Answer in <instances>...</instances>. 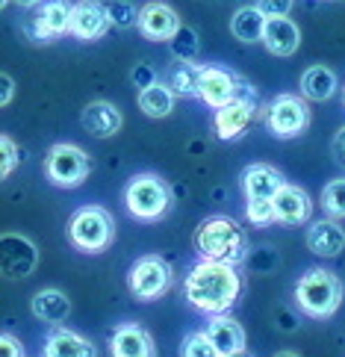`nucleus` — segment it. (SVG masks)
I'll use <instances>...</instances> for the list:
<instances>
[{
  "instance_id": "obj_8",
  "label": "nucleus",
  "mask_w": 345,
  "mask_h": 357,
  "mask_svg": "<svg viewBox=\"0 0 345 357\" xmlns=\"http://www.w3.org/2000/svg\"><path fill=\"white\" fill-rule=\"evenodd\" d=\"M171 287V266L165 263L160 254H145L130 266L127 275V289L136 301H153L165 296Z\"/></svg>"
},
{
  "instance_id": "obj_10",
  "label": "nucleus",
  "mask_w": 345,
  "mask_h": 357,
  "mask_svg": "<svg viewBox=\"0 0 345 357\" xmlns=\"http://www.w3.org/2000/svg\"><path fill=\"white\" fill-rule=\"evenodd\" d=\"M0 266H3L6 280H21L30 278L38 266V248L30 236L6 231L0 236Z\"/></svg>"
},
{
  "instance_id": "obj_42",
  "label": "nucleus",
  "mask_w": 345,
  "mask_h": 357,
  "mask_svg": "<svg viewBox=\"0 0 345 357\" xmlns=\"http://www.w3.org/2000/svg\"><path fill=\"white\" fill-rule=\"evenodd\" d=\"M275 357H301V354H296V351H277Z\"/></svg>"
},
{
  "instance_id": "obj_36",
  "label": "nucleus",
  "mask_w": 345,
  "mask_h": 357,
  "mask_svg": "<svg viewBox=\"0 0 345 357\" xmlns=\"http://www.w3.org/2000/svg\"><path fill=\"white\" fill-rule=\"evenodd\" d=\"M257 6L268 18H277V15H289L292 6H296V0H257Z\"/></svg>"
},
{
  "instance_id": "obj_4",
  "label": "nucleus",
  "mask_w": 345,
  "mask_h": 357,
  "mask_svg": "<svg viewBox=\"0 0 345 357\" xmlns=\"http://www.w3.org/2000/svg\"><path fill=\"white\" fill-rule=\"evenodd\" d=\"M124 204L127 213L139 222H160L171 207V189L160 174L142 172L133 174L130 183L124 189Z\"/></svg>"
},
{
  "instance_id": "obj_13",
  "label": "nucleus",
  "mask_w": 345,
  "mask_h": 357,
  "mask_svg": "<svg viewBox=\"0 0 345 357\" xmlns=\"http://www.w3.org/2000/svg\"><path fill=\"white\" fill-rule=\"evenodd\" d=\"M71 12L74 3L68 0H45L33 15V39L36 42H54L59 36L71 33Z\"/></svg>"
},
{
  "instance_id": "obj_18",
  "label": "nucleus",
  "mask_w": 345,
  "mask_h": 357,
  "mask_svg": "<svg viewBox=\"0 0 345 357\" xmlns=\"http://www.w3.org/2000/svg\"><path fill=\"white\" fill-rule=\"evenodd\" d=\"M80 124L89 136L95 139H109L115 136L124 127V116L121 109L109 104V100H92V104H86L83 112H80Z\"/></svg>"
},
{
  "instance_id": "obj_6",
  "label": "nucleus",
  "mask_w": 345,
  "mask_h": 357,
  "mask_svg": "<svg viewBox=\"0 0 345 357\" xmlns=\"http://www.w3.org/2000/svg\"><path fill=\"white\" fill-rule=\"evenodd\" d=\"M89 172H92V157L74 142H56L45 157V174L47 181L59 189L80 186Z\"/></svg>"
},
{
  "instance_id": "obj_43",
  "label": "nucleus",
  "mask_w": 345,
  "mask_h": 357,
  "mask_svg": "<svg viewBox=\"0 0 345 357\" xmlns=\"http://www.w3.org/2000/svg\"><path fill=\"white\" fill-rule=\"evenodd\" d=\"M222 357H248L245 351H236V354H222Z\"/></svg>"
},
{
  "instance_id": "obj_22",
  "label": "nucleus",
  "mask_w": 345,
  "mask_h": 357,
  "mask_svg": "<svg viewBox=\"0 0 345 357\" xmlns=\"http://www.w3.org/2000/svg\"><path fill=\"white\" fill-rule=\"evenodd\" d=\"M30 310H33V316L38 319V322H45V325H62L71 316V298L62 289L47 287V289H38L36 296H33Z\"/></svg>"
},
{
  "instance_id": "obj_37",
  "label": "nucleus",
  "mask_w": 345,
  "mask_h": 357,
  "mask_svg": "<svg viewBox=\"0 0 345 357\" xmlns=\"http://www.w3.org/2000/svg\"><path fill=\"white\" fill-rule=\"evenodd\" d=\"M0 357H24L18 337H12L9 331H3V337H0Z\"/></svg>"
},
{
  "instance_id": "obj_40",
  "label": "nucleus",
  "mask_w": 345,
  "mask_h": 357,
  "mask_svg": "<svg viewBox=\"0 0 345 357\" xmlns=\"http://www.w3.org/2000/svg\"><path fill=\"white\" fill-rule=\"evenodd\" d=\"M0 86H3V95H0V107H9L12 98H15V80H12L9 74H3V77H0Z\"/></svg>"
},
{
  "instance_id": "obj_7",
  "label": "nucleus",
  "mask_w": 345,
  "mask_h": 357,
  "mask_svg": "<svg viewBox=\"0 0 345 357\" xmlns=\"http://www.w3.org/2000/svg\"><path fill=\"white\" fill-rule=\"evenodd\" d=\"M198 98L207 107L222 109V107L233 104V100H239V98L242 100H257V92H254V86L248 80H242L233 71L219 68V66H204Z\"/></svg>"
},
{
  "instance_id": "obj_31",
  "label": "nucleus",
  "mask_w": 345,
  "mask_h": 357,
  "mask_svg": "<svg viewBox=\"0 0 345 357\" xmlns=\"http://www.w3.org/2000/svg\"><path fill=\"white\" fill-rule=\"evenodd\" d=\"M107 9H109L112 27H118V30L139 27V9L130 3V0H112V3H107Z\"/></svg>"
},
{
  "instance_id": "obj_44",
  "label": "nucleus",
  "mask_w": 345,
  "mask_h": 357,
  "mask_svg": "<svg viewBox=\"0 0 345 357\" xmlns=\"http://www.w3.org/2000/svg\"><path fill=\"white\" fill-rule=\"evenodd\" d=\"M0 3H3V9H6V6H9V3H12V0H0Z\"/></svg>"
},
{
  "instance_id": "obj_30",
  "label": "nucleus",
  "mask_w": 345,
  "mask_h": 357,
  "mask_svg": "<svg viewBox=\"0 0 345 357\" xmlns=\"http://www.w3.org/2000/svg\"><path fill=\"white\" fill-rule=\"evenodd\" d=\"M181 357H222V351L213 346V340L207 337V331H195V334H189L183 340Z\"/></svg>"
},
{
  "instance_id": "obj_1",
  "label": "nucleus",
  "mask_w": 345,
  "mask_h": 357,
  "mask_svg": "<svg viewBox=\"0 0 345 357\" xmlns=\"http://www.w3.org/2000/svg\"><path fill=\"white\" fill-rule=\"evenodd\" d=\"M239 292H242V278L236 266L230 263L198 260L183 280V298L207 316L227 313L239 301Z\"/></svg>"
},
{
  "instance_id": "obj_25",
  "label": "nucleus",
  "mask_w": 345,
  "mask_h": 357,
  "mask_svg": "<svg viewBox=\"0 0 345 357\" xmlns=\"http://www.w3.org/2000/svg\"><path fill=\"white\" fill-rule=\"evenodd\" d=\"M337 89H339V80H337L334 68H328V66H310L301 74V95L307 100L325 104V100L337 95Z\"/></svg>"
},
{
  "instance_id": "obj_9",
  "label": "nucleus",
  "mask_w": 345,
  "mask_h": 357,
  "mask_svg": "<svg viewBox=\"0 0 345 357\" xmlns=\"http://www.w3.org/2000/svg\"><path fill=\"white\" fill-rule=\"evenodd\" d=\"M266 127L275 139H296L310 127V107L301 95H277L266 107Z\"/></svg>"
},
{
  "instance_id": "obj_28",
  "label": "nucleus",
  "mask_w": 345,
  "mask_h": 357,
  "mask_svg": "<svg viewBox=\"0 0 345 357\" xmlns=\"http://www.w3.org/2000/svg\"><path fill=\"white\" fill-rule=\"evenodd\" d=\"M169 50H171V56L174 59H183V62H195L198 56V50H201V39H198V33L192 30V27H183L177 30V36L169 42Z\"/></svg>"
},
{
  "instance_id": "obj_3",
  "label": "nucleus",
  "mask_w": 345,
  "mask_h": 357,
  "mask_svg": "<svg viewBox=\"0 0 345 357\" xmlns=\"http://www.w3.org/2000/svg\"><path fill=\"white\" fill-rule=\"evenodd\" d=\"M345 287L337 272L330 269H307L296 280V304L310 319H330L342 307Z\"/></svg>"
},
{
  "instance_id": "obj_20",
  "label": "nucleus",
  "mask_w": 345,
  "mask_h": 357,
  "mask_svg": "<svg viewBox=\"0 0 345 357\" xmlns=\"http://www.w3.org/2000/svg\"><path fill=\"white\" fill-rule=\"evenodd\" d=\"M263 45L272 56H292L301 45V30L298 24L292 21L289 15H277L268 18L266 33H263Z\"/></svg>"
},
{
  "instance_id": "obj_26",
  "label": "nucleus",
  "mask_w": 345,
  "mask_h": 357,
  "mask_svg": "<svg viewBox=\"0 0 345 357\" xmlns=\"http://www.w3.org/2000/svg\"><path fill=\"white\" fill-rule=\"evenodd\" d=\"M174 100H177V95L169 83H153L136 95V104L148 119H169L174 109Z\"/></svg>"
},
{
  "instance_id": "obj_29",
  "label": "nucleus",
  "mask_w": 345,
  "mask_h": 357,
  "mask_svg": "<svg viewBox=\"0 0 345 357\" xmlns=\"http://www.w3.org/2000/svg\"><path fill=\"white\" fill-rule=\"evenodd\" d=\"M322 210L330 219H345V177L325 183L322 189Z\"/></svg>"
},
{
  "instance_id": "obj_34",
  "label": "nucleus",
  "mask_w": 345,
  "mask_h": 357,
  "mask_svg": "<svg viewBox=\"0 0 345 357\" xmlns=\"http://www.w3.org/2000/svg\"><path fill=\"white\" fill-rule=\"evenodd\" d=\"M248 263H251V269H254V272L268 275L280 260H277V254H275L272 248H257V251H254L251 257H248Z\"/></svg>"
},
{
  "instance_id": "obj_14",
  "label": "nucleus",
  "mask_w": 345,
  "mask_h": 357,
  "mask_svg": "<svg viewBox=\"0 0 345 357\" xmlns=\"http://www.w3.org/2000/svg\"><path fill=\"white\" fill-rule=\"evenodd\" d=\"M109 357H157V346L148 328L139 322H121L109 334Z\"/></svg>"
},
{
  "instance_id": "obj_38",
  "label": "nucleus",
  "mask_w": 345,
  "mask_h": 357,
  "mask_svg": "<svg viewBox=\"0 0 345 357\" xmlns=\"http://www.w3.org/2000/svg\"><path fill=\"white\" fill-rule=\"evenodd\" d=\"M330 154H334V160L345 169V127H339L334 139H330Z\"/></svg>"
},
{
  "instance_id": "obj_11",
  "label": "nucleus",
  "mask_w": 345,
  "mask_h": 357,
  "mask_svg": "<svg viewBox=\"0 0 345 357\" xmlns=\"http://www.w3.org/2000/svg\"><path fill=\"white\" fill-rule=\"evenodd\" d=\"M181 27H183V21L177 15V9L162 3V0H148L139 9V33L148 42H171Z\"/></svg>"
},
{
  "instance_id": "obj_12",
  "label": "nucleus",
  "mask_w": 345,
  "mask_h": 357,
  "mask_svg": "<svg viewBox=\"0 0 345 357\" xmlns=\"http://www.w3.org/2000/svg\"><path fill=\"white\" fill-rule=\"evenodd\" d=\"M109 9L100 0H80L71 12V36L77 42H98L109 33Z\"/></svg>"
},
{
  "instance_id": "obj_33",
  "label": "nucleus",
  "mask_w": 345,
  "mask_h": 357,
  "mask_svg": "<svg viewBox=\"0 0 345 357\" xmlns=\"http://www.w3.org/2000/svg\"><path fill=\"white\" fill-rule=\"evenodd\" d=\"M0 148H3V162H0V177H9L12 172H15V165L21 162V151H18L15 139H12L9 133L0 136Z\"/></svg>"
},
{
  "instance_id": "obj_32",
  "label": "nucleus",
  "mask_w": 345,
  "mask_h": 357,
  "mask_svg": "<svg viewBox=\"0 0 345 357\" xmlns=\"http://www.w3.org/2000/svg\"><path fill=\"white\" fill-rule=\"evenodd\" d=\"M245 219L254 227L275 225V201H245Z\"/></svg>"
},
{
  "instance_id": "obj_24",
  "label": "nucleus",
  "mask_w": 345,
  "mask_h": 357,
  "mask_svg": "<svg viewBox=\"0 0 345 357\" xmlns=\"http://www.w3.org/2000/svg\"><path fill=\"white\" fill-rule=\"evenodd\" d=\"M45 357H98V349L92 340L68 328H56L54 334L45 340Z\"/></svg>"
},
{
  "instance_id": "obj_19",
  "label": "nucleus",
  "mask_w": 345,
  "mask_h": 357,
  "mask_svg": "<svg viewBox=\"0 0 345 357\" xmlns=\"http://www.w3.org/2000/svg\"><path fill=\"white\" fill-rule=\"evenodd\" d=\"M307 248H310L316 257H339L345 251V227L339 225V219H325L313 222L307 227Z\"/></svg>"
},
{
  "instance_id": "obj_17",
  "label": "nucleus",
  "mask_w": 345,
  "mask_h": 357,
  "mask_svg": "<svg viewBox=\"0 0 345 357\" xmlns=\"http://www.w3.org/2000/svg\"><path fill=\"white\" fill-rule=\"evenodd\" d=\"M310 215H313V201L307 195V189H301L296 183H286L275 195V222L277 225L296 227V225L310 222Z\"/></svg>"
},
{
  "instance_id": "obj_15",
  "label": "nucleus",
  "mask_w": 345,
  "mask_h": 357,
  "mask_svg": "<svg viewBox=\"0 0 345 357\" xmlns=\"http://www.w3.org/2000/svg\"><path fill=\"white\" fill-rule=\"evenodd\" d=\"M257 119V100H233V104H227L222 109L213 112V130L219 139L224 142H233L239 139L242 133L251 127V121Z\"/></svg>"
},
{
  "instance_id": "obj_2",
  "label": "nucleus",
  "mask_w": 345,
  "mask_h": 357,
  "mask_svg": "<svg viewBox=\"0 0 345 357\" xmlns=\"http://www.w3.org/2000/svg\"><path fill=\"white\" fill-rule=\"evenodd\" d=\"M195 251L201 260L239 266L248 257V239L230 215H210L195 231Z\"/></svg>"
},
{
  "instance_id": "obj_23",
  "label": "nucleus",
  "mask_w": 345,
  "mask_h": 357,
  "mask_svg": "<svg viewBox=\"0 0 345 357\" xmlns=\"http://www.w3.org/2000/svg\"><path fill=\"white\" fill-rule=\"evenodd\" d=\"M266 24H268L266 12L257 3H248V6H239L233 12V18H230V33H233V39H239L242 45H263Z\"/></svg>"
},
{
  "instance_id": "obj_41",
  "label": "nucleus",
  "mask_w": 345,
  "mask_h": 357,
  "mask_svg": "<svg viewBox=\"0 0 345 357\" xmlns=\"http://www.w3.org/2000/svg\"><path fill=\"white\" fill-rule=\"evenodd\" d=\"M18 6H24V9H36V6H42L45 0H15Z\"/></svg>"
},
{
  "instance_id": "obj_21",
  "label": "nucleus",
  "mask_w": 345,
  "mask_h": 357,
  "mask_svg": "<svg viewBox=\"0 0 345 357\" xmlns=\"http://www.w3.org/2000/svg\"><path fill=\"white\" fill-rule=\"evenodd\" d=\"M207 337L213 340V346L219 349L222 354H236V351H245V328H242V322H236L233 316H227V313H219V316H213L210 322H207Z\"/></svg>"
},
{
  "instance_id": "obj_27",
  "label": "nucleus",
  "mask_w": 345,
  "mask_h": 357,
  "mask_svg": "<svg viewBox=\"0 0 345 357\" xmlns=\"http://www.w3.org/2000/svg\"><path fill=\"white\" fill-rule=\"evenodd\" d=\"M201 71H204V66H198V62L174 59L169 66V71H165V83L174 89V95L198 98V92H201Z\"/></svg>"
},
{
  "instance_id": "obj_35",
  "label": "nucleus",
  "mask_w": 345,
  "mask_h": 357,
  "mask_svg": "<svg viewBox=\"0 0 345 357\" xmlns=\"http://www.w3.org/2000/svg\"><path fill=\"white\" fill-rule=\"evenodd\" d=\"M130 80H133V86L142 92V89H148V86H153L157 83V71H153L148 62H139V66L130 71Z\"/></svg>"
},
{
  "instance_id": "obj_39",
  "label": "nucleus",
  "mask_w": 345,
  "mask_h": 357,
  "mask_svg": "<svg viewBox=\"0 0 345 357\" xmlns=\"http://www.w3.org/2000/svg\"><path fill=\"white\" fill-rule=\"evenodd\" d=\"M275 325L289 334V331H296V328H298V319H296V313H289V310H284V307H277V313H275Z\"/></svg>"
},
{
  "instance_id": "obj_5",
  "label": "nucleus",
  "mask_w": 345,
  "mask_h": 357,
  "mask_svg": "<svg viewBox=\"0 0 345 357\" xmlns=\"http://www.w3.org/2000/svg\"><path fill=\"white\" fill-rule=\"evenodd\" d=\"M68 239L74 248H80L86 254H100L112 245L115 239V219L112 213L98 207V204H86L80 207L71 222H68Z\"/></svg>"
},
{
  "instance_id": "obj_16",
  "label": "nucleus",
  "mask_w": 345,
  "mask_h": 357,
  "mask_svg": "<svg viewBox=\"0 0 345 357\" xmlns=\"http://www.w3.org/2000/svg\"><path fill=\"white\" fill-rule=\"evenodd\" d=\"M239 183H242V192H245V201H275V195L286 186L284 174L268 162L248 165V169L242 172Z\"/></svg>"
}]
</instances>
